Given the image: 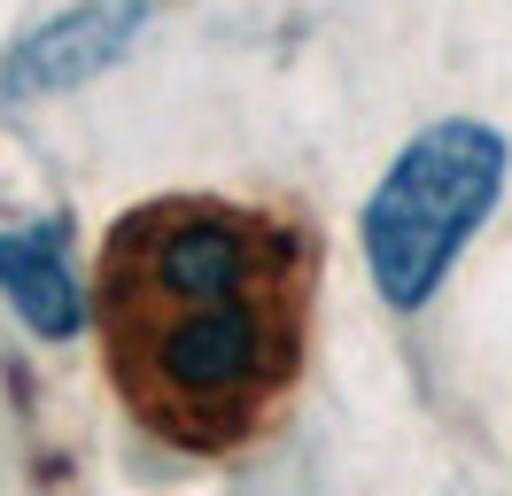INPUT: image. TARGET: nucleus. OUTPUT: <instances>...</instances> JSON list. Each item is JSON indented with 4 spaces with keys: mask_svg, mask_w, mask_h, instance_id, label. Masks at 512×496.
I'll return each mask as SVG.
<instances>
[{
    "mask_svg": "<svg viewBox=\"0 0 512 496\" xmlns=\"http://www.w3.org/2000/svg\"><path fill=\"white\" fill-rule=\"evenodd\" d=\"M156 16V0H78L63 16H47L39 31H24L8 62H0V93L8 101H39V93H70L101 78V70H117L132 55V39L148 31Z\"/></svg>",
    "mask_w": 512,
    "mask_h": 496,
    "instance_id": "3",
    "label": "nucleus"
},
{
    "mask_svg": "<svg viewBox=\"0 0 512 496\" xmlns=\"http://www.w3.org/2000/svg\"><path fill=\"white\" fill-rule=\"evenodd\" d=\"M0 295L47 341L86 334L94 326V287H78L70 225H16V233H0Z\"/></svg>",
    "mask_w": 512,
    "mask_h": 496,
    "instance_id": "4",
    "label": "nucleus"
},
{
    "mask_svg": "<svg viewBox=\"0 0 512 496\" xmlns=\"http://www.w3.org/2000/svg\"><path fill=\"white\" fill-rule=\"evenodd\" d=\"M311 233L225 194L132 202L94 248V341L132 427L233 458L288 411L311 341Z\"/></svg>",
    "mask_w": 512,
    "mask_h": 496,
    "instance_id": "1",
    "label": "nucleus"
},
{
    "mask_svg": "<svg viewBox=\"0 0 512 496\" xmlns=\"http://www.w3.org/2000/svg\"><path fill=\"white\" fill-rule=\"evenodd\" d=\"M505 132L481 117H435L412 132L365 202V272L388 310H419L450 279L458 248L505 194Z\"/></svg>",
    "mask_w": 512,
    "mask_h": 496,
    "instance_id": "2",
    "label": "nucleus"
}]
</instances>
